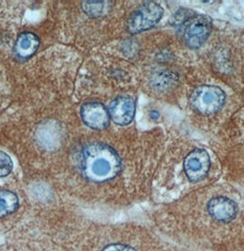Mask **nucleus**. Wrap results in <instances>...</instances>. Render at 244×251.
I'll return each mask as SVG.
<instances>
[{
  "mask_svg": "<svg viewBox=\"0 0 244 251\" xmlns=\"http://www.w3.org/2000/svg\"><path fill=\"white\" fill-rule=\"evenodd\" d=\"M79 169L82 175L93 182H105L117 177L121 160L113 148L103 143H91L83 148Z\"/></svg>",
  "mask_w": 244,
  "mask_h": 251,
  "instance_id": "f257e3e1",
  "label": "nucleus"
},
{
  "mask_svg": "<svg viewBox=\"0 0 244 251\" xmlns=\"http://www.w3.org/2000/svg\"><path fill=\"white\" fill-rule=\"evenodd\" d=\"M226 100L225 92L216 86H201L193 91L190 104L193 110L202 115H210L220 111Z\"/></svg>",
  "mask_w": 244,
  "mask_h": 251,
  "instance_id": "f03ea898",
  "label": "nucleus"
},
{
  "mask_svg": "<svg viewBox=\"0 0 244 251\" xmlns=\"http://www.w3.org/2000/svg\"><path fill=\"white\" fill-rule=\"evenodd\" d=\"M163 15V9L155 2H145L137 8L128 21V30L133 34L154 28Z\"/></svg>",
  "mask_w": 244,
  "mask_h": 251,
  "instance_id": "7ed1b4c3",
  "label": "nucleus"
},
{
  "mask_svg": "<svg viewBox=\"0 0 244 251\" xmlns=\"http://www.w3.org/2000/svg\"><path fill=\"white\" fill-rule=\"evenodd\" d=\"M210 31V18L205 15L195 16L184 24L183 38L189 47L199 48L206 43Z\"/></svg>",
  "mask_w": 244,
  "mask_h": 251,
  "instance_id": "20e7f679",
  "label": "nucleus"
},
{
  "mask_svg": "<svg viewBox=\"0 0 244 251\" xmlns=\"http://www.w3.org/2000/svg\"><path fill=\"white\" fill-rule=\"evenodd\" d=\"M210 167V158L204 149H195L185 157V172L188 179L198 182L207 176Z\"/></svg>",
  "mask_w": 244,
  "mask_h": 251,
  "instance_id": "39448f33",
  "label": "nucleus"
},
{
  "mask_svg": "<svg viewBox=\"0 0 244 251\" xmlns=\"http://www.w3.org/2000/svg\"><path fill=\"white\" fill-rule=\"evenodd\" d=\"M80 114L85 125L94 130L106 129L111 123L109 109L99 102L92 101L83 104Z\"/></svg>",
  "mask_w": 244,
  "mask_h": 251,
  "instance_id": "423d86ee",
  "label": "nucleus"
},
{
  "mask_svg": "<svg viewBox=\"0 0 244 251\" xmlns=\"http://www.w3.org/2000/svg\"><path fill=\"white\" fill-rule=\"evenodd\" d=\"M136 103L133 98L120 96L114 99L109 107L111 119L118 126H125L133 121Z\"/></svg>",
  "mask_w": 244,
  "mask_h": 251,
  "instance_id": "0eeeda50",
  "label": "nucleus"
},
{
  "mask_svg": "<svg viewBox=\"0 0 244 251\" xmlns=\"http://www.w3.org/2000/svg\"><path fill=\"white\" fill-rule=\"evenodd\" d=\"M207 211L215 220L228 223L236 217L238 206L232 200L226 197H217L209 201Z\"/></svg>",
  "mask_w": 244,
  "mask_h": 251,
  "instance_id": "6e6552de",
  "label": "nucleus"
},
{
  "mask_svg": "<svg viewBox=\"0 0 244 251\" xmlns=\"http://www.w3.org/2000/svg\"><path fill=\"white\" fill-rule=\"evenodd\" d=\"M41 45L40 38L31 31H23L16 40L14 53L21 60L29 59L33 56Z\"/></svg>",
  "mask_w": 244,
  "mask_h": 251,
  "instance_id": "1a4fd4ad",
  "label": "nucleus"
},
{
  "mask_svg": "<svg viewBox=\"0 0 244 251\" xmlns=\"http://www.w3.org/2000/svg\"><path fill=\"white\" fill-rule=\"evenodd\" d=\"M20 206V200L13 192L0 190V218L15 213Z\"/></svg>",
  "mask_w": 244,
  "mask_h": 251,
  "instance_id": "9d476101",
  "label": "nucleus"
},
{
  "mask_svg": "<svg viewBox=\"0 0 244 251\" xmlns=\"http://www.w3.org/2000/svg\"><path fill=\"white\" fill-rule=\"evenodd\" d=\"M112 8V3L109 1H86L82 3L84 12L93 18L107 15Z\"/></svg>",
  "mask_w": 244,
  "mask_h": 251,
  "instance_id": "9b49d317",
  "label": "nucleus"
},
{
  "mask_svg": "<svg viewBox=\"0 0 244 251\" xmlns=\"http://www.w3.org/2000/svg\"><path fill=\"white\" fill-rule=\"evenodd\" d=\"M176 75L170 71H164L155 75L153 83L159 90H165L172 88L177 82V76Z\"/></svg>",
  "mask_w": 244,
  "mask_h": 251,
  "instance_id": "f8f14e48",
  "label": "nucleus"
},
{
  "mask_svg": "<svg viewBox=\"0 0 244 251\" xmlns=\"http://www.w3.org/2000/svg\"><path fill=\"white\" fill-rule=\"evenodd\" d=\"M13 170V161L5 152L0 151V177L8 176Z\"/></svg>",
  "mask_w": 244,
  "mask_h": 251,
  "instance_id": "ddd939ff",
  "label": "nucleus"
},
{
  "mask_svg": "<svg viewBox=\"0 0 244 251\" xmlns=\"http://www.w3.org/2000/svg\"><path fill=\"white\" fill-rule=\"evenodd\" d=\"M192 11L188 9H181L179 10L177 15H174V18L172 20V23L175 25H182L185 24L188 20L192 18Z\"/></svg>",
  "mask_w": 244,
  "mask_h": 251,
  "instance_id": "4468645a",
  "label": "nucleus"
},
{
  "mask_svg": "<svg viewBox=\"0 0 244 251\" xmlns=\"http://www.w3.org/2000/svg\"><path fill=\"white\" fill-rule=\"evenodd\" d=\"M102 251H136L133 248L124 244H111L107 246Z\"/></svg>",
  "mask_w": 244,
  "mask_h": 251,
  "instance_id": "2eb2a0df",
  "label": "nucleus"
}]
</instances>
